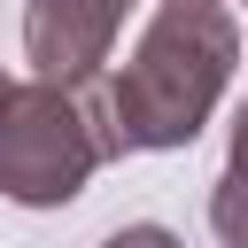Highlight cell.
Instances as JSON below:
<instances>
[{"label": "cell", "mask_w": 248, "mask_h": 248, "mask_svg": "<svg viewBox=\"0 0 248 248\" xmlns=\"http://www.w3.org/2000/svg\"><path fill=\"white\" fill-rule=\"evenodd\" d=\"M232 62H240V16L225 0H163L147 16V31L132 39L124 70H101L85 85L108 163L186 147L217 116V101L232 85Z\"/></svg>", "instance_id": "6da1fadb"}, {"label": "cell", "mask_w": 248, "mask_h": 248, "mask_svg": "<svg viewBox=\"0 0 248 248\" xmlns=\"http://www.w3.org/2000/svg\"><path fill=\"white\" fill-rule=\"evenodd\" d=\"M108 163L85 85H0V194L16 209H62Z\"/></svg>", "instance_id": "7a4b0ae2"}, {"label": "cell", "mask_w": 248, "mask_h": 248, "mask_svg": "<svg viewBox=\"0 0 248 248\" xmlns=\"http://www.w3.org/2000/svg\"><path fill=\"white\" fill-rule=\"evenodd\" d=\"M140 0H31L23 8V62L54 85H93L116 54V31Z\"/></svg>", "instance_id": "3957f363"}, {"label": "cell", "mask_w": 248, "mask_h": 248, "mask_svg": "<svg viewBox=\"0 0 248 248\" xmlns=\"http://www.w3.org/2000/svg\"><path fill=\"white\" fill-rule=\"evenodd\" d=\"M0 85H8V78H0Z\"/></svg>", "instance_id": "277c9868"}]
</instances>
